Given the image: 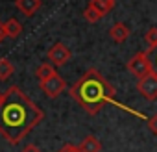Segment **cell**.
I'll return each mask as SVG.
<instances>
[{
    "label": "cell",
    "mask_w": 157,
    "mask_h": 152,
    "mask_svg": "<svg viewBox=\"0 0 157 152\" xmlns=\"http://www.w3.org/2000/svg\"><path fill=\"white\" fill-rule=\"evenodd\" d=\"M21 152H43V150H39L35 145H26V146H24V150H21Z\"/></svg>",
    "instance_id": "18"
},
{
    "label": "cell",
    "mask_w": 157,
    "mask_h": 152,
    "mask_svg": "<svg viewBox=\"0 0 157 152\" xmlns=\"http://www.w3.org/2000/svg\"><path fill=\"white\" fill-rule=\"evenodd\" d=\"M78 146H80L82 152H100L102 150V143H100V139L96 135H85L83 141Z\"/></svg>",
    "instance_id": "9"
},
{
    "label": "cell",
    "mask_w": 157,
    "mask_h": 152,
    "mask_svg": "<svg viewBox=\"0 0 157 152\" xmlns=\"http://www.w3.org/2000/svg\"><path fill=\"white\" fill-rule=\"evenodd\" d=\"M43 119L44 111L17 86L0 93V135L8 143L19 145Z\"/></svg>",
    "instance_id": "1"
},
{
    "label": "cell",
    "mask_w": 157,
    "mask_h": 152,
    "mask_svg": "<svg viewBox=\"0 0 157 152\" xmlns=\"http://www.w3.org/2000/svg\"><path fill=\"white\" fill-rule=\"evenodd\" d=\"M46 58H48V61H50L52 65L59 67V65H65V63L72 58V52H70L63 43H56V45H52V46L48 48Z\"/></svg>",
    "instance_id": "5"
},
{
    "label": "cell",
    "mask_w": 157,
    "mask_h": 152,
    "mask_svg": "<svg viewBox=\"0 0 157 152\" xmlns=\"http://www.w3.org/2000/svg\"><path fill=\"white\" fill-rule=\"evenodd\" d=\"M41 89L44 91L46 97L56 98V97H59L67 89V82L61 78L59 74H56V76H52V78H48L46 82H41Z\"/></svg>",
    "instance_id": "6"
},
{
    "label": "cell",
    "mask_w": 157,
    "mask_h": 152,
    "mask_svg": "<svg viewBox=\"0 0 157 152\" xmlns=\"http://www.w3.org/2000/svg\"><path fill=\"white\" fill-rule=\"evenodd\" d=\"M89 4H91L93 8H96V10L105 17L107 13L113 11V8H115V4H117V0H91Z\"/></svg>",
    "instance_id": "11"
},
{
    "label": "cell",
    "mask_w": 157,
    "mask_h": 152,
    "mask_svg": "<svg viewBox=\"0 0 157 152\" xmlns=\"http://www.w3.org/2000/svg\"><path fill=\"white\" fill-rule=\"evenodd\" d=\"M102 17H104V15H102V13H100V11L96 10V8H93L91 4H89V6L85 8V11H83V19H85L87 22H91V24L98 22V21L102 19Z\"/></svg>",
    "instance_id": "15"
},
{
    "label": "cell",
    "mask_w": 157,
    "mask_h": 152,
    "mask_svg": "<svg viewBox=\"0 0 157 152\" xmlns=\"http://www.w3.org/2000/svg\"><path fill=\"white\" fill-rule=\"evenodd\" d=\"M13 72H15L13 63L8 58H0V80H8Z\"/></svg>",
    "instance_id": "13"
},
{
    "label": "cell",
    "mask_w": 157,
    "mask_h": 152,
    "mask_svg": "<svg viewBox=\"0 0 157 152\" xmlns=\"http://www.w3.org/2000/svg\"><path fill=\"white\" fill-rule=\"evenodd\" d=\"M56 67L52 63H41L35 70V76L39 78V82H46L48 78H52V76H56Z\"/></svg>",
    "instance_id": "10"
},
{
    "label": "cell",
    "mask_w": 157,
    "mask_h": 152,
    "mask_svg": "<svg viewBox=\"0 0 157 152\" xmlns=\"http://www.w3.org/2000/svg\"><path fill=\"white\" fill-rule=\"evenodd\" d=\"M57 152H82L80 150V146H76V145H70V143H67V145H63Z\"/></svg>",
    "instance_id": "17"
},
{
    "label": "cell",
    "mask_w": 157,
    "mask_h": 152,
    "mask_svg": "<svg viewBox=\"0 0 157 152\" xmlns=\"http://www.w3.org/2000/svg\"><path fill=\"white\" fill-rule=\"evenodd\" d=\"M4 30H6V35H8V37L15 39V37H19V35H21L22 26H21V22H19L17 19H10V21H6V22H4Z\"/></svg>",
    "instance_id": "12"
},
{
    "label": "cell",
    "mask_w": 157,
    "mask_h": 152,
    "mask_svg": "<svg viewBox=\"0 0 157 152\" xmlns=\"http://www.w3.org/2000/svg\"><path fill=\"white\" fill-rule=\"evenodd\" d=\"M6 37H8V35H6V30H4V22L0 21V43H2Z\"/></svg>",
    "instance_id": "19"
},
{
    "label": "cell",
    "mask_w": 157,
    "mask_h": 152,
    "mask_svg": "<svg viewBox=\"0 0 157 152\" xmlns=\"http://www.w3.org/2000/svg\"><path fill=\"white\" fill-rule=\"evenodd\" d=\"M41 6H43L41 0H15V8L24 17H33L41 10Z\"/></svg>",
    "instance_id": "7"
},
{
    "label": "cell",
    "mask_w": 157,
    "mask_h": 152,
    "mask_svg": "<svg viewBox=\"0 0 157 152\" xmlns=\"http://www.w3.org/2000/svg\"><path fill=\"white\" fill-rule=\"evenodd\" d=\"M144 43H146V46H148V52H151V50L157 48V28H155V26L150 28V30L144 34Z\"/></svg>",
    "instance_id": "14"
},
{
    "label": "cell",
    "mask_w": 157,
    "mask_h": 152,
    "mask_svg": "<svg viewBox=\"0 0 157 152\" xmlns=\"http://www.w3.org/2000/svg\"><path fill=\"white\" fill-rule=\"evenodd\" d=\"M115 95H117L115 87L96 69H89L82 78L70 87V97L89 115H96L105 104H117Z\"/></svg>",
    "instance_id": "2"
},
{
    "label": "cell",
    "mask_w": 157,
    "mask_h": 152,
    "mask_svg": "<svg viewBox=\"0 0 157 152\" xmlns=\"http://www.w3.org/2000/svg\"><path fill=\"white\" fill-rule=\"evenodd\" d=\"M137 91L146 98V100H157V72L153 70L146 78L137 82Z\"/></svg>",
    "instance_id": "4"
},
{
    "label": "cell",
    "mask_w": 157,
    "mask_h": 152,
    "mask_svg": "<svg viewBox=\"0 0 157 152\" xmlns=\"http://www.w3.org/2000/svg\"><path fill=\"white\" fill-rule=\"evenodd\" d=\"M128 70L135 76V78L142 80L146 78L148 74L153 72V67H151V61H150V56H148V50H142V52H137L129 61H128Z\"/></svg>",
    "instance_id": "3"
},
{
    "label": "cell",
    "mask_w": 157,
    "mask_h": 152,
    "mask_svg": "<svg viewBox=\"0 0 157 152\" xmlns=\"http://www.w3.org/2000/svg\"><path fill=\"white\" fill-rule=\"evenodd\" d=\"M109 37L115 41V43H124L128 37H129V28H128V24H124V22H115L113 26H111V30H109Z\"/></svg>",
    "instance_id": "8"
},
{
    "label": "cell",
    "mask_w": 157,
    "mask_h": 152,
    "mask_svg": "<svg viewBox=\"0 0 157 152\" xmlns=\"http://www.w3.org/2000/svg\"><path fill=\"white\" fill-rule=\"evenodd\" d=\"M148 128L153 135H157V113H153L150 119H148Z\"/></svg>",
    "instance_id": "16"
}]
</instances>
